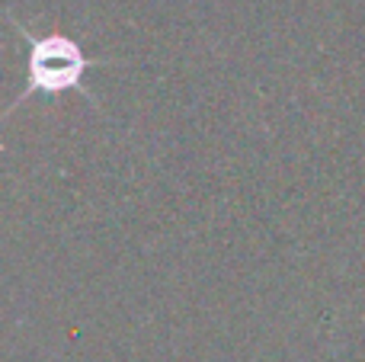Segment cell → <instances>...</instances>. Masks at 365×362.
<instances>
[{"label":"cell","mask_w":365,"mask_h":362,"mask_svg":"<svg viewBox=\"0 0 365 362\" xmlns=\"http://www.w3.org/2000/svg\"><path fill=\"white\" fill-rule=\"evenodd\" d=\"M29 58H26V90L19 100L36 93H64V90H81L83 93V74L93 68L81 51V45L68 36H29Z\"/></svg>","instance_id":"1"}]
</instances>
